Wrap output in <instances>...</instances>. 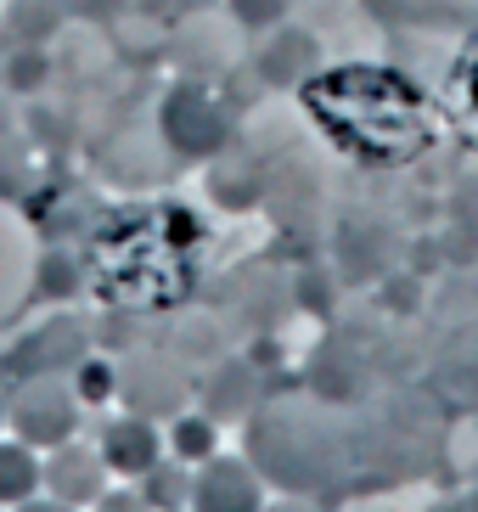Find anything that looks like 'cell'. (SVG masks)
<instances>
[{
    "instance_id": "cell-11",
    "label": "cell",
    "mask_w": 478,
    "mask_h": 512,
    "mask_svg": "<svg viewBox=\"0 0 478 512\" xmlns=\"http://www.w3.org/2000/svg\"><path fill=\"white\" fill-rule=\"evenodd\" d=\"M74 394L85 400V406H102V400H113L119 394V366H107V361H79L74 366Z\"/></svg>"
},
{
    "instance_id": "cell-6",
    "label": "cell",
    "mask_w": 478,
    "mask_h": 512,
    "mask_svg": "<svg viewBox=\"0 0 478 512\" xmlns=\"http://www.w3.org/2000/svg\"><path fill=\"white\" fill-rule=\"evenodd\" d=\"M186 377H180V366H169L164 355H135L130 366L119 372V394L130 400L135 417H175L180 406H186Z\"/></svg>"
},
{
    "instance_id": "cell-10",
    "label": "cell",
    "mask_w": 478,
    "mask_h": 512,
    "mask_svg": "<svg viewBox=\"0 0 478 512\" xmlns=\"http://www.w3.org/2000/svg\"><path fill=\"white\" fill-rule=\"evenodd\" d=\"M169 439H175V456L186 467L209 462L214 445H220V428H214V417H175V428H169Z\"/></svg>"
},
{
    "instance_id": "cell-7",
    "label": "cell",
    "mask_w": 478,
    "mask_h": 512,
    "mask_svg": "<svg viewBox=\"0 0 478 512\" xmlns=\"http://www.w3.org/2000/svg\"><path fill=\"white\" fill-rule=\"evenodd\" d=\"M102 462L107 473H124V479H141L158 456H164V439H158V428H152V417H119V422H102Z\"/></svg>"
},
{
    "instance_id": "cell-13",
    "label": "cell",
    "mask_w": 478,
    "mask_h": 512,
    "mask_svg": "<svg viewBox=\"0 0 478 512\" xmlns=\"http://www.w3.org/2000/svg\"><path fill=\"white\" fill-rule=\"evenodd\" d=\"M265 512H327V501H310V496H282L276 507H265Z\"/></svg>"
},
{
    "instance_id": "cell-18",
    "label": "cell",
    "mask_w": 478,
    "mask_h": 512,
    "mask_svg": "<svg viewBox=\"0 0 478 512\" xmlns=\"http://www.w3.org/2000/svg\"><path fill=\"white\" fill-rule=\"evenodd\" d=\"M186 512H192V507H186Z\"/></svg>"
},
{
    "instance_id": "cell-16",
    "label": "cell",
    "mask_w": 478,
    "mask_h": 512,
    "mask_svg": "<svg viewBox=\"0 0 478 512\" xmlns=\"http://www.w3.org/2000/svg\"><path fill=\"white\" fill-rule=\"evenodd\" d=\"M428 512H467V507H462V501H434Z\"/></svg>"
},
{
    "instance_id": "cell-17",
    "label": "cell",
    "mask_w": 478,
    "mask_h": 512,
    "mask_svg": "<svg viewBox=\"0 0 478 512\" xmlns=\"http://www.w3.org/2000/svg\"><path fill=\"white\" fill-rule=\"evenodd\" d=\"M467 512H478V496H473V501H467Z\"/></svg>"
},
{
    "instance_id": "cell-14",
    "label": "cell",
    "mask_w": 478,
    "mask_h": 512,
    "mask_svg": "<svg viewBox=\"0 0 478 512\" xmlns=\"http://www.w3.org/2000/svg\"><path fill=\"white\" fill-rule=\"evenodd\" d=\"M12 512H79V507H68V501H57V496H51V501H34L29 496V501H17Z\"/></svg>"
},
{
    "instance_id": "cell-3",
    "label": "cell",
    "mask_w": 478,
    "mask_h": 512,
    "mask_svg": "<svg viewBox=\"0 0 478 512\" xmlns=\"http://www.w3.org/2000/svg\"><path fill=\"white\" fill-rule=\"evenodd\" d=\"M79 406H85V400H79L62 377H23V383L12 389V400H6V422L17 428L23 445L57 451L62 439H74Z\"/></svg>"
},
{
    "instance_id": "cell-1",
    "label": "cell",
    "mask_w": 478,
    "mask_h": 512,
    "mask_svg": "<svg viewBox=\"0 0 478 512\" xmlns=\"http://www.w3.org/2000/svg\"><path fill=\"white\" fill-rule=\"evenodd\" d=\"M248 462L282 496L338 501L355 473V434L315 400H265L248 417Z\"/></svg>"
},
{
    "instance_id": "cell-15",
    "label": "cell",
    "mask_w": 478,
    "mask_h": 512,
    "mask_svg": "<svg viewBox=\"0 0 478 512\" xmlns=\"http://www.w3.org/2000/svg\"><path fill=\"white\" fill-rule=\"evenodd\" d=\"M6 400H12V394H6V366H0V422H6Z\"/></svg>"
},
{
    "instance_id": "cell-4",
    "label": "cell",
    "mask_w": 478,
    "mask_h": 512,
    "mask_svg": "<svg viewBox=\"0 0 478 512\" xmlns=\"http://www.w3.org/2000/svg\"><path fill=\"white\" fill-rule=\"evenodd\" d=\"M192 512H265V479L248 456H220L197 462L192 473Z\"/></svg>"
},
{
    "instance_id": "cell-9",
    "label": "cell",
    "mask_w": 478,
    "mask_h": 512,
    "mask_svg": "<svg viewBox=\"0 0 478 512\" xmlns=\"http://www.w3.org/2000/svg\"><path fill=\"white\" fill-rule=\"evenodd\" d=\"M34 490H40V456H34V445L6 439V445H0V507H17V501H29Z\"/></svg>"
},
{
    "instance_id": "cell-5",
    "label": "cell",
    "mask_w": 478,
    "mask_h": 512,
    "mask_svg": "<svg viewBox=\"0 0 478 512\" xmlns=\"http://www.w3.org/2000/svg\"><path fill=\"white\" fill-rule=\"evenodd\" d=\"M40 484L68 507H96V496L107 490V462L96 445H79V439H62L57 451L40 462Z\"/></svg>"
},
{
    "instance_id": "cell-2",
    "label": "cell",
    "mask_w": 478,
    "mask_h": 512,
    "mask_svg": "<svg viewBox=\"0 0 478 512\" xmlns=\"http://www.w3.org/2000/svg\"><path fill=\"white\" fill-rule=\"evenodd\" d=\"M349 434H355V473H366V484H400L428 467L439 417L417 394H383L366 417L349 422Z\"/></svg>"
},
{
    "instance_id": "cell-12",
    "label": "cell",
    "mask_w": 478,
    "mask_h": 512,
    "mask_svg": "<svg viewBox=\"0 0 478 512\" xmlns=\"http://www.w3.org/2000/svg\"><path fill=\"white\" fill-rule=\"evenodd\" d=\"M96 512H152L141 490H102L96 496Z\"/></svg>"
},
{
    "instance_id": "cell-8",
    "label": "cell",
    "mask_w": 478,
    "mask_h": 512,
    "mask_svg": "<svg viewBox=\"0 0 478 512\" xmlns=\"http://www.w3.org/2000/svg\"><path fill=\"white\" fill-rule=\"evenodd\" d=\"M135 490L147 496L152 512H186V507H192V473H186V462H180V456H175V462H164V456H158V462L141 473V484H135Z\"/></svg>"
}]
</instances>
